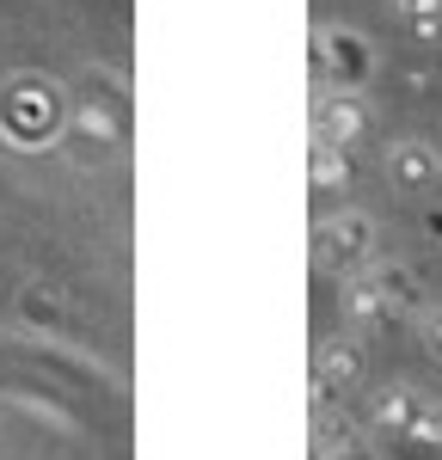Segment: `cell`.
I'll list each match as a JSON object with an SVG mask.
<instances>
[{"label": "cell", "instance_id": "cell-1", "mask_svg": "<svg viewBox=\"0 0 442 460\" xmlns=\"http://www.w3.org/2000/svg\"><path fill=\"white\" fill-rule=\"evenodd\" d=\"M381 172L387 184L400 190V197H437L442 190V147L430 136H393V142L381 147Z\"/></svg>", "mask_w": 442, "mask_h": 460}, {"label": "cell", "instance_id": "cell-2", "mask_svg": "<svg viewBox=\"0 0 442 460\" xmlns=\"http://www.w3.org/2000/svg\"><path fill=\"white\" fill-rule=\"evenodd\" d=\"M320 62H326V74L350 93V86H363L368 74H375V43H368L363 31H350V25H326V31H320Z\"/></svg>", "mask_w": 442, "mask_h": 460}, {"label": "cell", "instance_id": "cell-3", "mask_svg": "<svg viewBox=\"0 0 442 460\" xmlns=\"http://www.w3.org/2000/svg\"><path fill=\"white\" fill-rule=\"evenodd\" d=\"M320 240H326V258H332V264H350V270H363L368 258H375V221H368L363 209L332 215L326 227H320Z\"/></svg>", "mask_w": 442, "mask_h": 460}, {"label": "cell", "instance_id": "cell-4", "mask_svg": "<svg viewBox=\"0 0 442 460\" xmlns=\"http://www.w3.org/2000/svg\"><path fill=\"white\" fill-rule=\"evenodd\" d=\"M424 399H430V393L405 387V381H387V387L375 393V424H381V429H400V436H418Z\"/></svg>", "mask_w": 442, "mask_h": 460}, {"label": "cell", "instance_id": "cell-5", "mask_svg": "<svg viewBox=\"0 0 442 460\" xmlns=\"http://www.w3.org/2000/svg\"><path fill=\"white\" fill-rule=\"evenodd\" d=\"M326 129L338 147H350L357 136L368 129V105L357 99V93H338V99H326Z\"/></svg>", "mask_w": 442, "mask_h": 460}, {"label": "cell", "instance_id": "cell-6", "mask_svg": "<svg viewBox=\"0 0 442 460\" xmlns=\"http://www.w3.org/2000/svg\"><path fill=\"white\" fill-rule=\"evenodd\" d=\"M375 283H381L387 314H411V307H424V301H418V277H411L405 264H381V270H375Z\"/></svg>", "mask_w": 442, "mask_h": 460}, {"label": "cell", "instance_id": "cell-7", "mask_svg": "<svg viewBox=\"0 0 442 460\" xmlns=\"http://www.w3.org/2000/svg\"><path fill=\"white\" fill-rule=\"evenodd\" d=\"M393 13H400V25L411 37H424V43L442 37V0H393Z\"/></svg>", "mask_w": 442, "mask_h": 460}, {"label": "cell", "instance_id": "cell-8", "mask_svg": "<svg viewBox=\"0 0 442 460\" xmlns=\"http://www.w3.org/2000/svg\"><path fill=\"white\" fill-rule=\"evenodd\" d=\"M344 314H350V319H381V314H387V301H381V283H375V270L344 283Z\"/></svg>", "mask_w": 442, "mask_h": 460}, {"label": "cell", "instance_id": "cell-9", "mask_svg": "<svg viewBox=\"0 0 442 460\" xmlns=\"http://www.w3.org/2000/svg\"><path fill=\"white\" fill-rule=\"evenodd\" d=\"M411 332H418V350H424V356H430V362L442 368V301H424Z\"/></svg>", "mask_w": 442, "mask_h": 460}, {"label": "cell", "instance_id": "cell-10", "mask_svg": "<svg viewBox=\"0 0 442 460\" xmlns=\"http://www.w3.org/2000/svg\"><path fill=\"white\" fill-rule=\"evenodd\" d=\"M326 362H332V375H338V381H357V368H363V350H357L350 338H332Z\"/></svg>", "mask_w": 442, "mask_h": 460}, {"label": "cell", "instance_id": "cell-11", "mask_svg": "<svg viewBox=\"0 0 442 460\" xmlns=\"http://www.w3.org/2000/svg\"><path fill=\"white\" fill-rule=\"evenodd\" d=\"M344 154H350V147H338V142L320 147V160H314V166H320V184H344V178H350V160H344Z\"/></svg>", "mask_w": 442, "mask_h": 460}, {"label": "cell", "instance_id": "cell-12", "mask_svg": "<svg viewBox=\"0 0 442 460\" xmlns=\"http://www.w3.org/2000/svg\"><path fill=\"white\" fill-rule=\"evenodd\" d=\"M411 442H424V448L442 455V399H424V418H418V436Z\"/></svg>", "mask_w": 442, "mask_h": 460}, {"label": "cell", "instance_id": "cell-13", "mask_svg": "<svg viewBox=\"0 0 442 460\" xmlns=\"http://www.w3.org/2000/svg\"><path fill=\"white\" fill-rule=\"evenodd\" d=\"M424 234L430 246H442V197H424Z\"/></svg>", "mask_w": 442, "mask_h": 460}]
</instances>
